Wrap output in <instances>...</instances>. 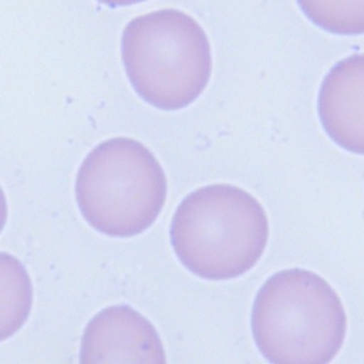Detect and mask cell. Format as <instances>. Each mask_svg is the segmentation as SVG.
<instances>
[{"label":"cell","instance_id":"cell-3","mask_svg":"<svg viewBox=\"0 0 364 364\" xmlns=\"http://www.w3.org/2000/svg\"><path fill=\"white\" fill-rule=\"evenodd\" d=\"M122 61L136 94L165 111L193 102L212 73L205 30L193 17L175 9L134 18L124 30Z\"/></svg>","mask_w":364,"mask_h":364},{"label":"cell","instance_id":"cell-9","mask_svg":"<svg viewBox=\"0 0 364 364\" xmlns=\"http://www.w3.org/2000/svg\"><path fill=\"white\" fill-rule=\"evenodd\" d=\"M7 219V203H6V198L3 193V189L0 188V232L4 228Z\"/></svg>","mask_w":364,"mask_h":364},{"label":"cell","instance_id":"cell-10","mask_svg":"<svg viewBox=\"0 0 364 364\" xmlns=\"http://www.w3.org/2000/svg\"><path fill=\"white\" fill-rule=\"evenodd\" d=\"M101 1H105L111 6H128V4H136L145 0H101Z\"/></svg>","mask_w":364,"mask_h":364},{"label":"cell","instance_id":"cell-6","mask_svg":"<svg viewBox=\"0 0 364 364\" xmlns=\"http://www.w3.org/2000/svg\"><path fill=\"white\" fill-rule=\"evenodd\" d=\"M317 111L326 134L338 146L364 155V53L333 65L320 85Z\"/></svg>","mask_w":364,"mask_h":364},{"label":"cell","instance_id":"cell-8","mask_svg":"<svg viewBox=\"0 0 364 364\" xmlns=\"http://www.w3.org/2000/svg\"><path fill=\"white\" fill-rule=\"evenodd\" d=\"M317 27L338 36L364 34V0H297Z\"/></svg>","mask_w":364,"mask_h":364},{"label":"cell","instance_id":"cell-5","mask_svg":"<svg viewBox=\"0 0 364 364\" xmlns=\"http://www.w3.org/2000/svg\"><path fill=\"white\" fill-rule=\"evenodd\" d=\"M82 364L166 361L161 338L148 318L129 306H111L87 324L80 350Z\"/></svg>","mask_w":364,"mask_h":364},{"label":"cell","instance_id":"cell-4","mask_svg":"<svg viewBox=\"0 0 364 364\" xmlns=\"http://www.w3.org/2000/svg\"><path fill=\"white\" fill-rule=\"evenodd\" d=\"M75 196L84 219L98 232L128 237L146 230L166 199V178L139 141L112 138L97 145L80 166Z\"/></svg>","mask_w":364,"mask_h":364},{"label":"cell","instance_id":"cell-1","mask_svg":"<svg viewBox=\"0 0 364 364\" xmlns=\"http://www.w3.org/2000/svg\"><path fill=\"white\" fill-rule=\"evenodd\" d=\"M179 262L208 280L249 272L262 257L269 222L260 202L239 186H202L178 205L169 229Z\"/></svg>","mask_w":364,"mask_h":364},{"label":"cell","instance_id":"cell-2","mask_svg":"<svg viewBox=\"0 0 364 364\" xmlns=\"http://www.w3.org/2000/svg\"><path fill=\"white\" fill-rule=\"evenodd\" d=\"M252 333L273 364H327L340 351L347 317L336 290L317 273L284 269L259 289Z\"/></svg>","mask_w":364,"mask_h":364},{"label":"cell","instance_id":"cell-7","mask_svg":"<svg viewBox=\"0 0 364 364\" xmlns=\"http://www.w3.org/2000/svg\"><path fill=\"white\" fill-rule=\"evenodd\" d=\"M31 301L33 289L26 267L17 257L0 253V341L26 323Z\"/></svg>","mask_w":364,"mask_h":364}]
</instances>
